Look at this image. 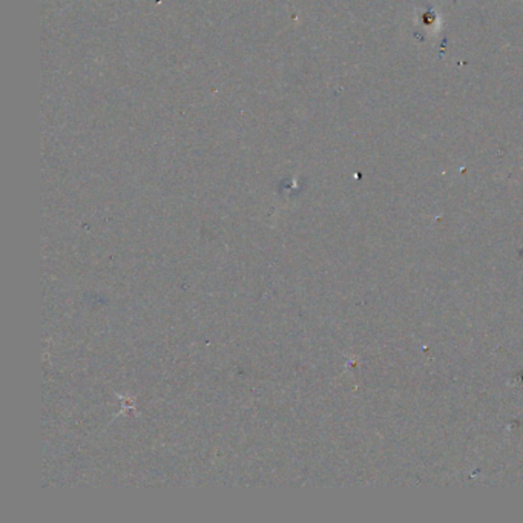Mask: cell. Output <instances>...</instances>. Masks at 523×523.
Listing matches in <instances>:
<instances>
[{
  "mask_svg": "<svg viewBox=\"0 0 523 523\" xmlns=\"http://www.w3.org/2000/svg\"><path fill=\"white\" fill-rule=\"evenodd\" d=\"M422 17H425V22H423V25H425V26H429V25H433V23L436 22V16H434V13H425Z\"/></svg>",
  "mask_w": 523,
  "mask_h": 523,
  "instance_id": "obj_1",
  "label": "cell"
}]
</instances>
